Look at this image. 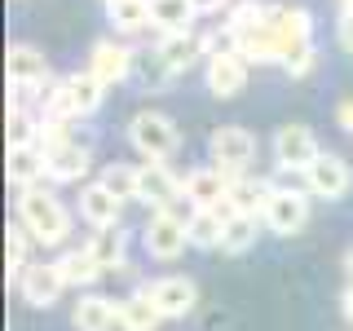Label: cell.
<instances>
[{
  "label": "cell",
  "mask_w": 353,
  "mask_h": 331,
  "mask_svg": "<svg viewBox=\"0 0 353 331\" xmlns=\"http://www.w3.org/2000/svg\"><path fill=\"white\" fill-rule=\"evenodd\" d=\"M208 154H212V163L225 168L230 177H243L248 163L256 159V137H252L248 128H239V124H225V128H216L212 137H208Z\"/></svg>",
  "instance_id": "5b68a950"
},
{
  "label": "cell",
  "mask_w": 353,
  "mask_h": 331,
  "mask_svg": "<svg viewBox=\"0 0 353 331\" xmlns=\"http://www.w3.org/2000/svg\"><path fill=\"white\" fill-rule=\"evenodd\" d=\"M84 248L97 257V265H102V270H115V265H124V234H119V225L93 230V239H88Z\"/></svg>",
  "instance_id": "f1b7e54d"
},
{
  "label": "cell",
  "mask_w": 353,
  "mask_h": 331,
  "mask_svg": "<svg viewBox=\"0 0 353 331\" xmlns=\"http://www.w3.org/2000/svg\"><path fill=\"white\" fill-rule=\"evenodd\" d=\"M128 141H132V150H137L141 159L168 163L176 154V146H181V132H176V124L163 115V110H137L132 124H128Z\"/></svg>",
  "instance_id": "7a4b0ae2"
},
{
  "label": "cell",
  "mask_w": 353,
  "mask_h": 331,
  "mask_svg": "<svg viewBox=\"0 0 353 331\" xmlns=\"http://www.w3.org/2000/svg\"><path fill=\"white\" fill-rule=\"evenodd\" d=\"M345 274L353 279V248H349V257H345Z\"/></svg>",
  "instance_id": "74e56055"
},
{
  "label": "cell",
  "mask_w": 353,
  "mask_h": 331,
  "mask_svg": "<svg viewBox=\"0 0 353 331\" xmlns=\"http://www.w3.org/2000/svg\"><path fill=\"white\" fill-rule=\"evenodd\" d=\"M203 80H208V93H212V97L230 102V97H239L243 88H248V58H243L234 44L212 49L208 62H203Z\"/></svg>",
  "instance_id": "277c9868"
},
{
  "label": "cell",
  "mask_w": 353,
  "mask_h": 331,
  "mask_svg": "<svg viewBox=\"0 0 353 331\" xmlns=\"http://www.w3.org/2000/svg\"><path fill=\"white\" fill-rule=\"evenodd\" d=\"M97 181H102L119 203H132V199H137V168H132V163H106Z\"/></svg>",
  "instance_id": "f546056e"
},
{
  "label": "cell",
  "mask_w": 353,
  "mask_h": 331,
  "mask_svg": "<svg viewBox=\"0 0 353 331\" xmlns=\"http://www.w3.org/2000/svg\"><path fill=\"white\" fill-rule=\"evenodd\" d=\"M256 243V212H230L225 217V234H221V252H248Z\"/></svg>",
  "instance_id": "83f0119b"
},
{
  "label": "cell",
  "mask_w": 353,
  "mask_h": 331,
  "mask_svg": "<svg viewBox=\"0 0 353 331\" xmlns=\"http://www.w3.org/2000/svg\"><path fill=\"white\" fill-rule=\"evenodd\" d=\"M141 248H146L154 261H176L185 248H190L185 217L172 212V208H163V212H150V221L141 225Z\"/></svg>",
  "instance_id": "3957f363"
},
{
  "label": "cell",
  "mask_w": 353,
  "mask_h": 331,
  "mask_svg": "<svg viewBox=\"0 0 353 331\" xmlns=\"http://www.w3.org/2000/svg\"><path fill=\"white\" fill-rule=\"evenodd\" d=\"M212 49H216V44L203 40V36H194V31H181V36H163V40H159V58L172 66V75L190 71L199 58L208 62V53H212Z\"/></svg>",
  "instance_id": "2e32d148"
},
{
  "label": "cell",
  "mask_w": 353,
  "mask_h": 331,
  "mask_svg": "<svg viewBox=\"0 0 353 331\" xmlns=\"http://www.w3.org/2000/svg\"><path fill=\"white\" fill-rule=\"evenodd\" d=\"M18 225H27V234L44 243V248H58V243L71 239V212L53 190L44 185H31V190H18Z\"/></svg>",
  "instance_id": "6da1fadb"
},
{
  "label": "cell",
  "mask_w": 353,
  "mask_h": 331,
  "mask_svg": "<svg viewBox=\"0 0 353 331\" xmlns=\"http://www.w3.org/2000/svg\"><path fill=\"white\" fill-rule=\"evenodd\" d=\"M159 323H163V314L150 305L146 292L119 301V327H124V331H159Z\"/></svg>",
  "instance_id": "d4e9b609"
},
{
  "label": "cell",
  "mask_w": 353,
  "mask_h": 331,
  "mask_svg": "<svg viewBox=\"0 0 353 331\" xmlns=\"http://www.w3.org/2000/svg\"><path fill=\"white\" fill-rule=\"evenodd\" d=\"M66 93H71V102H75V110L80 115H93L97 106H102V93H106V84L97 80L93 71H75V75H66Z\"/></svg>",
  "instance_id": "4316f807"
},
{
  "label": "cell",
  "mask_w": 353,
  "mask_h": 331,
  "mask_svg": "<svg viewBox=\"0 0 353 331\" xmlns=\"http://www.w3.org/2000/svg\"><path fill=\"white\" fill-rule=\"evenodd\" d=\"M318 154L323 150H318L314 132H309L305 124H283L279 132H274V163H279L283 172H305Z\"/></svg>",
  "instance_id": "ba28073f"
},
{
  "label": "cell",
  "mask_w": 353,
  "mask_h": 331,
  "mask_svg": "<svg viewBox=\"0 0 353 331\" xmlns=\"http://www.w3.org/2000/svg\"><path fill=\"white\" fill-rule=\"evenodd\" d=\"M146 296H150V305L159 309L163 318H185V314L199 305V287H194L190 279H181V274L154 279V283L146 287Z\"/></svg>",
  "instance_id": "8fae6325"
},
{
  "label": "cell",
  "mask_w": 353,
  "mask_h": 331,
  "mask_svg": "<svg viewBox=\"0 0 353 331\" xmlns=\"http://www.w3.org/2000/svg\"><path fill=\"white\" fill-rule=\"evenodd\" d=\"M230 199V172L208 163V168H190L185 172V203L190 208H225Z\"/></svg>",
  "instance_id": "4fadbf2b"
},
{
  "label": "cell",
  "mask_w": 353,
  "mask_h": 331,
  "mask_svg": "<svg viewBox=\"0 0 353 331\" xmlns=\"http://www.w3.org/2000/svg\"><path fill=\"white\" fill-rule=\"evenodd\" d=\"M31 243H36V239H31L27 234V225H9V248H5V257H9V279H22V274H27V252H31Z\"/></svg>",
  "instance_id": "4dcf8cb0"
},
{
  "label": "cell",
  "mask_w": 353,
  "mask_h": 331,
  "mask_svg": "<svg viewBox=\"0 0 353 331\" xmlns=\"http://www.w3.org/2000/svg\"><path fill=\"white\" fill-rule=\"evenodd\" d=\"M336 36H340V44L353 53V9L345 5V14H340V27H336Z\"/></svg>",
  "instance_id": "836d02e7"
},
{
  "label": "cell",
  "mask_w": 353,
  "mask_h": 331,
  "mask_svg": "<svg viewBox=\"0 0 353 331\" xmlns=\"http://www.w3.org/2000/svg\"><path fill=\"white\" fill-rule=\"evenodd\" d=\"M75 331H115L119 327V305L106 301V296H84L71 314Z\"/></svg>",
  "instance_id": "7402d4cb"
},
{
  "label": "cell",
  "mask_w": 353,
  "mask_h": 331,
  "mask_svg": "<svg viewBox=\"0 0 353 331\" xmlns=\"http://www.w3.org/2000/svg\"><path fill=\"white\" fill-rule=\"evenodd\" d=\"M274 31H279V66H287L292 58L314 49V14L301 5L274 9Z\"/></svg>",
  "instance_id": "8992f818"
},
{
  "label": "cell",
  "mask_w": 353,
  "mask_h": 331,
  "mask_svg": "<svg viewBox=\"0 0 353 331\" xmlns=\"http://www.w3.org/2000/svg\"><path fill=\"white\" fill-rule=\"evenodd\" d=\"M137 75H141L146 88H163L172 80V66L159 58V49H154V53H146V58H137Z\"/></svg>",
  "instance_id": "d6a6232c"
},
{
  "label": "cell",
  "mask_w": 353,
  "mask_h": 331,
  "mask_svg": "<svg viewBox=\"0 0 353 331\" xmlns=\"http://www.w3.org/2000/svg\"><path fill=\"white\" fill-rule=\"evenodd\" d=\"M261 217H265V225H270L274 234H296V230L309 221V199L301 190H270Z\"/></svg>",
  "instance_id": "7c38bea8"
},
{
  "label": "cell",
  "mask_w": 353,
  "mask_h": 331,
  "mask_svg": "<svg viewBox=\"0 0 353 331\" xmlns=\"http://www.w3.org/2000/svg\"><path fill=\"white\" fill-rule=\"evenodd\" d=\"M305 185H309V194H318V199H345L349 185H353V168L340 159V154H327L323 150L305 168Z\"/></svg>",
  "instance_id": "30bf717a"
},
{
  "label": "cell",
  "mask_w": 353,
  "mask_h": 331,
  "mask_svg": "<svg viewBox=\"0 0 353 331\" xmlns=\"http://www.w3.org/2000/svg\"><path fill=\"white\" fill-rule=\"evenodd\" d=\"M274 185L270 181H252V177H230V199L225 203L234 212H265V199Z\"/></svg>",
  "instance_id": "484cf974"
},
{
  "label": "cell",
  "mask_w": 353,
  "mask_h": 331,
  "mask_svg": "<svg viewBox=\"0 0 353 331\" xmlns=\"http://www.w3.org/2000/svg\"><path fill=\"white\" fill-rule=\"evenodd\" d=\"M9 84H31V88L49 84V62L36 44H9Z\"/></svg>",
  "instance_id": "ac0fdd59"
},
{
  "label": "cell",
  "mask_w": 353,
  "mask_h": 331,
  "mask_svg": "<svg viewBox=\"0 0 353 331\" xmlns=\"http://www.w3.org/2000/svg\"><path fill=\"white\" fill-rule=\"evenodd\" d=\"M106 5H110V0H106Z\"/></svg>",
  "instance_id": "f35d334b"
},
{
  "label": "cell",
  "mask_w": 353,
  "mask_h": 331,
  "mask_svg": "<svg viewBox=\"0 0 353 331\" xmlns=\"http://www.w3.org/2000/svg\"><path fill=\"white\" fill-rule=\"evenodd\" d=\"M119 212H124V203H119V199L110 194L102 181H88L84 190H80V217H84L93 230H110V225H119Z\"/></svg>",
  "instance_id": "e0dca14e"
},
{
  "label": "cell",
  "mask_w": 353,
  "mask_h": 331,
  "mask_svg": "<svg viewBox=\"0 0 353 331\" xmlns=\"http://www.w3.org/2000/svg\"><path fill=\"white\" fill-rule=\"evenodd\" d=\"M137 199L150 203V212H163V208H176L185 199V181L176 177L168 163H141L137 168Z\"/></svg>",
  "instance_id": "52a82bcc"
},
{
  "label": "cell",
  "mask_w": 353,
  "mask_h": 331,
  "mask_svg": "<svg viewBox=\"0 0 353 331\" xmlns=\"http://www.w3.org/2000/svg\"><path fill=\"white\" fill-rule=\"evenodd\" d=\"M88 71H93L106 88L124 84L128 75L137 71V53H132L124 40H97L93 49H88Z\"/></svg>",
  "instance_id": "9c48e42d"
},
{
  "label": "cell",
  "mask_w": 353,
  "mask_h": 331,
  "mask_svg": "<svg viewBox=\"0 0 353 331\" xmlns=\"http://www.w3.org/2000/svg\"><path fill=\"white\" fill-rule=\"evenodd\" d=\"M62 270V279L66 287H88V283H97L102 279V265H97V257L88 248H71V252H62L58 261H53Z\"/></svg>",
  "instance_id": "603a6c76"
},
{
  "label": "cell",
  "mask_w": 353,
  "mask_h": 331,
  "mask_svg": "<svg viewBox=\"0 0 353 331\" xmlns=\"http://www.w3.org/2000/svg\"><path fill=\"white\" fill-rule=\"evenodd\" d=\"M40 177H44V146H36V141L9 146V185L31 190V185H40Z\"/></svg>",
  "instance_id": "44dd1931"
},
{
  "label": "cell",
  "mask_w": 353,
  "mask_h": 331,
  "mask_svg": "<svg viewBox=\"0 0 353 331\" xmlns=\"http://www.w3.org/2000/svg\"><path fill=\"white\" fill-rule=\"evenodd\" d=\"M234 208H194L190 221H185V234H190V248H221V234H225V217Z\"/></svg>",
  "instance_id": "d6986e66"
},
{
  "label": "cell",
  "mask_w": 353,
  "mask_h": 331,
  "mask_svg": "<svg viewBox=\"0 0 353 331\" xmlns=\"http://www.w3.org/2000/svg\"><path fill=\"white\" fill-rule=\"evenodd\" d=\"M194 0H150V27H159L163 36H181V31H194Z\"/></svg>",
  "instance_id": "ffe728a7"
},
{
  "label": "cell",
  "mask_w": 353,
  "mask_h": 331,
  "mask_svg": "<svg viewBox=\"0 0 353 331\" xmlns=\"http://www.w3.org/2000/svg\"><path fill=\"white\" fill-rule=\"evenodd\" d=\"M18 292L31 309H49L66 292V279H62L58 265H27V274L18 279Z\"/></svg>",
  "instance_id": "9a60e30c"
},
{
  "label": "cell",
  "mask_w": 353,
  "mask_h": 331,
  "mask_svg": "<svg viewBox=\"0 0 353 331\" xmlns=\"http://www.w3.org/2000/svg\"><path fill=\"white\" fill-rule=\"evenodd\" d=\"M340 309H345V318L353 323V279H349V287H345V296H340Z\"/></svg>",
  "instance_id": "8d00e7d4"
},
{
  "label": "cell",
  "mask_w": 353,
  "mask_h": 331,
  "mask_svg": "<svg viewBox=\"0 0 353 331\" xmlns=\"http://www.w3.org/2000/svg\"><path fill=\"white\" fill-rule=\"evenodd\" d=\"M225 5H230V0H194V9H199V14H221Z\"/></svg>",
  "instance_id": "e575fe53"
},
{
  "label": "cell",
  "mask_w": 353,
  "mask_h": 331,
  "mask_svg": "<svg viewBox=\"0 0 353 331\" xmlns=\"http://www.w3.org/2000/svg\"><path fill=\"white\" fill-rule=\"evenodd\" d=\"M106 18L119 36H137V31L150 27V0H110Z\"/></svg>",
  "instance_id": "cb8c5ba5"
},
{
  "label": "cell",
  "mask_w": 353,
  "mask_h": 331,
  "mask_svg": "<svg viewBox=\"0 0 353 331\" xmlns=\"http://www.w3.org/2000/svg\"><path fill=\"white\" fill-rule=\"evenodd\" d=\"M88 168H93V154H88V146H80V141H62V146L44 150V177L49 181H84Z\"/></svg>",
  "instance_id": "5bb4252c"
},
{
  "label": "cell",
  "mask_w": 353,
  "mask_h": 331,
  "mask_svg": "<svg viewBox=\"0 0 353 331\" xmlns=\"http://www.w3.org/2000/svg\"><path fill=\"white\" fill-rule=\"evenodd\" d=\"M265 14H270V5H234L230 9V18H225V40L230 36H239V31H248V27H256V22H265Z\"/></svg>",
  "instance_id": "1f68e13d"
},
{
  "label": "cell",
  "mask_w": 353,
  "mask_h": 331,
  "mask_svg": "<svg viewBox=\"0 0 353 331\" xmlns=\"http://www.w3.org/2000/svg\"><path fill=\"white\" fill-rule=\"evenodd\" d=\"M336 119H340V124H345V128L353 132V97H349V102H340V110H336Z\"/></svg>",
  "instance_id": "d590c367"
}]
</instances>
